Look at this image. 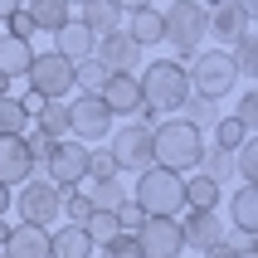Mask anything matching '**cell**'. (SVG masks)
Instances as JSON below:
<instances>
[{"label": "cell", "instance_id": "8992f818", "mask_svg": "<svg viewBox=\"0 0 258 258\" xmlns=\"http://www.w3.org/2000/svg\"><path fill=\"white\" fill-rule=\"evenodd\" d=\"M10 210H20L25 224H44V229H54L58 215H63V205H58V185L49 180V175H29L25 185H20V195L10 200Z\"/></svg>", "mask_w": 258, "mask_h": 258}, {"label": "cell", "instance_id": "cb8c5ba5", "mask_svg": "<svg viewBox=\"0 0 258 258\" xmlns=\"http://www.w3.org/2000/svg\"><path fill=\"white\" fill-rule=\"evenodd\" d=\"M127 15H132V20H127V34L142 44V49H156L161 34H166V29H161V10H156V5H142V10H127Z\"/></svg>", "mask_w": 258, "mask_h": 258}, {"label": "cell", "instance_id": "2e32d148", "mask_svg": "<svg viewBox=\"0 0 258 258\" xmlns=\"http://www.w3.org/2000/svg\"><path fill=\"white\" fill-rule=\"evenodd\" d=\"M5 258H49V229L44 224H10V239H5Z\"/></svg>", "mask_w": 258, "mask_h": 258}, {"label": "cell", "instance_id": "5b68a950", "mask_svg": "<svg viewBox=\"0 0 258 258\" xmlns=\"http://www.w3.org/2000/svg\"><path fill=\"white\" fill-rule=\"evenodd\" d=\"M185 73H190V88L205 98H224L239 88V69H234L229 49H195L185 58Z\"/></svg>", "mask_w": 258, "mask_h": 258}, {"label": "cell", "instance_id": "44dd1931", "mask_svg": "<svg viewBox=\"0 0 258 258\" xmlns=\"http://www.w3.org/2000/svg\"><path fill=\"white\" fill-rule=\"evenodd\" d=\"M29 127H39L44 137H69V102L63 98H44L39 107H34V112H29Z\"/></svg>", "mask_w": 258, "mask_h": 258}, {"label": "cell", "instance_id": "c3c4849f", "mask_svg": "<svg viewBox=\"0 0 258 258\" xmlns=\"http://www.w3.org/2000/svg\"><path fill=\"white\" fill-rule=\"evenodd\" d=\"M239 5H244V10H248V15H258V0H239Z\"/></svg>", "mask_w": 258, "mask_h": 258}, {"label": "cell", "instance_id": "60d3db41", "mask_svg": "<svg viewBox=\"0 0 258 258\" xmlns=\"http://www.w3.org/2000/svg\"><path fill=\"white\" fill-rule=\"evenodd\" d=\"M200 253H205V258H234V253H239V248H234V244H229V239H224V234H219L215 244H205V248H200Z\"/></svg>", "mask_w": 258, "mask_h": 258}, {"label": "cell", "instance_id": "8fae6325", "mask_svg": "<svg viewBox=\"0 0 258 258\" xmlns=\"http://www.w3.org/2000/svg\"><path fill=\"white\" fill-rule=\"evenodd\" d=\"M107 151H112L117 171H142V166H151V127L146 122L112 127L107 132Z\"/></svg>", "mask_w": 258, "mask_h": 258}, {"label": "cell", "instance_id": "d6a6232c", "mask_svg": "<svg viewBox=\"0 0 258 258\" xmlns=\"http://www.w3.org/2000/svg\"><path fill=\"white\" fill-rule=\"evenodd\" d=\"M234 175H239V180H258V142H253V132L234 146Z\"/></svg>", "mask_w": 258, "mask_h": 258}, {"label": "cell", "instance_id": "8d00e7d4", "mask_svg": "<svg viewBox=\"0 0 258 258\" xmlns=\"http://www.w3.org/2000/svg\"><path fill=\"white\" fill-rule=\"evenodd\" d=\"M244 137H248V127L239 122V117H219V122H215V146H229V151H234Z\"/></svg>", "mask_w": 258, "mask_h": 258}, {"label": "cell", "instance_id": "ab89813d", "mask_svg": "<svg viewBox=\"0 0 258 258\" xmlns=\"http://www.w3.org/2000/svg\"><path fill=\"white\" fill-rule=\"evenodd\" d=\"M142 219H146V210H142L137 200H122V205H117V224H122L127 234H137V224H142Z\"/></svg>", "mask_w": 258, "mask_h": 258}, {"label": "cell", "instance_id": "7bdbcfd3", "mask_svg": "<svg viewBox=\"0 0 258 258\" xmlns=\"http://www.w3.org/2000/svg\"><path fill=\"white\" fill-rule=\"evenodd\" d=\"M122 10H142V5H156V0H117Z\"/></svg>", "mask_w": 258, "mask_h": 258}, {"label": "cell", "instance_id": "d4e9b609", "mask_svg": "<svg viewBox=\"0 0 258 258\" xmlns=\"http://www.w3.org/2000/svg\"><path fill=\"white\" fill-rule=\"evenodd\" d=\"M29 58H34V44H29V39L0 34V73H5V78H25Z\"/></svg>", "mask_w": 258, "mask_h": 258}, {"label": "cell", "instance_id": "3957f363", "mask_svg": "<svg viewBox=\"0 0 258 258\" xmlns=\"http://www.w3.org/2000/svg\"><path fill=\"white\" fill-rule=\"evenodd\" d=\"M161 44H171L180 58H190L200 49V39L210 34V5L200 0H171V10H161Z\"/></svg>", "mask_w": 258, "mask_h": 258}, {"label": "cell", "instance_id": "ac0fdd59", "mask_svg": "<svg viewBox=\"0 0 258 258\" xmlns=\"http://www.w3.org/2000/svg\"><path fill=\"white\" fill-rule=\"evenodd\" d=\"M93 44H98V34L73 15V20H63V25L54 29V49L58 54H69V58H83V54H93Z\"/></svg>", "mask_w": 258, "mask_h": 258}, {"label": "cell", "instance_id": "d6986e66", "mask_svg": "<svg viewBox=\"0 0 258 258\" xmlns=\"http://www.w3.org/2000/svg\"><path fill=\"white\" fill-rule=\"evenodd\" d=\"M180 234H185V248H205V244H215L219 234H224V224H219L215 210H190L180 219Z\"/></svg>", "mask_w": 258, "mask_h": 258}, {"label": "cell", "instance_id": "7402d4cb", "mask_svg": "<svg viewBox=\"0 0 258 258\" xmlns=\"http://www.w3.org/2000/svg\"><path fill=\"white\" fill-rule=\"evenodd\" d=\"M229 215H234V229H244V234L258 229V180H239V190L229 200Z\"/></svg>", "mask_w": 258, "mask_h": 258}, {"label": "cell", "instance_id": "83f0119b", "mask_svg": "<svg viewBox=\"0 0 258 258\" xmlns=\"http://www.w3.org/2000/svg\"><path fill=\"white\" fill-rule=\"evenodd\" d=\"M83 234L93 239V248H102L107 239H117V234H122L117 210H98V205H93V210H88V219H83Z\"/></svg>", "mask_w": 258, "mask_h": 258}, {"label": "cell", "instance_id": "5bb4252c", "mask_svg": "<svg viewBox=\"0 0 258 258\" xmlns=\"http://www.w3.org/2000/svg\"><path fill=\"white\" fill-rule=\"evenodd\" d=\"M244 29H253V15H248L239 0H215V5H210V34H215L219 44H234Z\"/></svg>", "mask_w": 258, "mask_h": 258}, {"label": "cell", "instance_id": "f1b7e54d", "mask_svg": "<svg viewBox=\"0 0 258 258\" xmlns=\"http://www.w3.org/2000/svg\"><path fill=\"white\" fill-rule=\"evenodd\" d=\"M180 112H185V122H195V127H215L219 122V98H205V93H195V88H190L185 93V102H180Z\"/></svg>", "mask_w": 258, "mask_h": 258}, {"label": "cell", "instance_id": "74e56055", "mask_svg": "<svg viewBox=\"0 0 258 258\" xmlns=\"http://www.w3.org/2000/svg\"><path fill=\"white\" fill-rule=\"evenodd\" d=\"M102 258H142V248H137V234H117V239H107L102 244Z\"/></svg>", "mask_w": 258, "mask_h": 258}, {"label": "cell", "instance_id": "9a60e30c", "mask_svg": "<svg viewBox=\"0 0 258 258\" xmlns=\"http://www.w3.org/2000/svg\"><path fill=\"white\" fill-rule=\"evenodd\" d=\"M98 98L112 107V117H132L142 107V83H137V73H107V83H102Z\"/></svg>", "mask_w": 258, "mask_h": 258}, {"label": "cell", "instance_id": "277c9868", "mask_svg": "<svg viewBox=\"0 0 258 258\" xmlns=\"http://www.w3.org/2000/svg\"><path fill=\"white\" fill-rule=\"evenodd\" d=\"M132 200L142 205L146 215H180L185 210V185H180V171L171 166H142L137 171V195Z\"/></svg>", "mask_w": 258, "mask_h": 258}, {"label": "cell", "instance_id": "7dc6e473", "mask_svg": "<svg viewBox=\"0 0 258 258\" xmlns=\"http://www.w3.org/2000/svg\"><path fill=\"white\" fill-rule=\"evenodd\" d=\"M10 83H15V78H5V73H0V98H5V93H10Z\"/></svg>", "mask_w": 258, "mask_h": 258}, {"label": "cell", "instance_id": "ba28073f", "mask_svg": "<svg viewBox=\"0 0 258 258\" xmlns=\"http://www.w3.org/2000/svg\"><path fill=\"white\" fill-rule=\"evenodd\" d=\"M34 175H49L54 185H83V180H88V142H78V137H58V142L49 146V156L39 161Z\"/></svg>", "mask_w": 258, "mask_h": 258}, {"label": "cell", "instance_id": "816d5d0a", "mask_svg": "<svg viewBox=\"0 0 258 258\" xmlns=\"http://www.w3.org/2000/svg\"><path fill=\"white\" fill-rule=\"evenodd\" d=\"M175 258H185V253H175Z\"/></svg>", "mask_w": 258, "mask_h": 258}, {"label": "cell", "instance_id": "484cf974", "mask_svg": "<svg viewBox=\"0 0 258 258\" xmlns=\"http://www.w3.org/2000/svg\"><path fill=\"white\" fill-rule=\"evenodd\" d=\"M107 63H102L98 54H83L73 58V93H102V83H107Z\"/></svg>", "mask_w": 258, "mask_h": 258}, {"label": "cell", "instance_id": "e575fe53", "mask_svg": "<svg viewBox=\"0 0 258 258\" xmlns=\"http://www.w3.org/2000/svg\"><path fill=\"white\" fill-rule=\"evenodd\" d=\"M102 175H117V161H112V151L107 146H88V180H102Z\"/></svg>", "mask_w": 258, "mask_h": 258}, {"label": "cell", "instance_id": "f546056e", "mask_svg": "<svg viewBox=\"0 0 258 258\" xmlns=\"http://www.w3.org/2000/svg\"><path fill=\"white\" fill-rule=\"evenodd\" d=\"M195 171H205L210 180H219V185H224V180H234V151H229V146H205Z\"/></svg>", "mask_w": 258, "mask_h": 258}, {"label": "cell", "instance_id": "bcb514c9", "mask_svg": "<svg viewBox=\"0 0 258 258\" xmlns=\"http://www.w3.org/2000/svg\"><path fill=\"white\" fill-rule=\"evenodd\" d=\"M5 239H10V219L0 215V244H5Z\"/></svg>", "mask_w": 258, "mask_h": 258}, {"label": "cell", "instance_id": "4dcf8cb0", "mask_svg": "<svg viewBox=\"0 0 258 258\" xmlns=\"http://www.w3.org/2000/svg\"><path fill=\"white\" fill-rule=\"evenodd\" d=\"M88 200L98 205V210H117L122 200H132V195H127V185H122V171H117V175H102V180H93Z\"/></svg>", "mask_w": 258, "mask_h": 258}, {"label": "cell", "instance_id": "52a82bcc", "mask_svg": "<svg viewBox=\"0 0 258 258\" xmlns=\"http://www.w3.org/2000/svg\"><path fill=\"white\" fill-rule=\"evenodd\" d=\"M25 78H29V88H34L39 98H69L73 93V58L58 54V49H44V54L34 49Z\"/></svg>", "mask_w": 258, "mask_h": 258}, {"label": "cell", "instance_id": "6da1fadb", "mask_svg": "<svg viewBox=\"0 0 258 258\" xmlns=\"http://www.w3.org/2000/svg\"><path fill=\"white\" fill-rule=\"evenodd\" d=\"M200 151H205V132L185 117H161L151 127V161L156 166H171V171H195L200 166Z\"/></svg>", "mask_w": 258, "mask_h": 258}, {"label": "cell", "instance_id": "603a6c76", "mask_svg": "<svg viewBox=\"0 0 258 258\" xmlns=\"http://www.w3.org/2000/svg\"><path fill=\"white\" fill-rule=\"evenodd\" d=\"M180 185H185V210H219V180H210L205 171L195 175H180Z\"/></svg>", "mask_w": 258, "mask_h": 258}, {"label": "cell", "instance_id": "d590c367", "mask_svg": "<svg viewBox=\"0 0 258 258\" xmlns=\"http://www.w3.org/2000/svg\"><path fill=\"white\" fill-rule=\"evenodd\" d=\"M5 34H15V39H29V44H34L39 25H34V15L20 5V10H10V15H5Z\"/></svg>", "mask_w": 258, "mask_h": 258}, {"label": "cell", "instance_id": "7c38bea8", "mask_svg": "<svg viewBox=\"0 0 258 258\" xmlns=\"http://www.w3.org/2000/svg\"><path fill=\"white\" fill-rule=\"evenodd\" d=\"M93 54L107 63L112 73H137L142 69V44L132 39L127 29H112V34H98V44H93Z\"/></svg>", "mask_w": 258, "mask_h": 258}, {"label": "cell", "instance_id": "9c48e42d", "mask_svg": "<svg viewBox=\"0 0 258 258\" xmlns=\"http://www.w3.org/2000/svg\"><path fill=\"white\" fill-rule=\"evenodd\" d=\"M117 127L112 107L98 98V93H78V98L69 102V137H78V142H107V132Z\"/></svg>", "mask_w": 258, "mask_h": 258}, {"label": "cell", "instance_id": "f35d334b", "mask_svg": "<svg viewBox=\"0 0 258 258\" xmlns=\"http://www.w3.org/2000/svg\"><path fill=\"white\" fill-rule=\"evenodd\" d=\"M234 117H239L248 132L258 127V93H253V88H244V93H239V112H234Z\"/></svg>", "mask_w": 258, "mask_h": 258}, {"label": "cell", "instance_id": "f6af8a7d", "mask_svg": "<svg viewBox=\"0 0 258 258\" xmlns=\"http://www.w3.org/2000/svg\"><path fill=\"white\" fill-rule=\"evenodd\" d=\"M234 258H258V248H253V244H244V248H239Z\"/></svg>", "mask_w": 258, "mask_h": 258}, {"label": "cell", "instance_id": "4fadbf2b", "mask_svg": "<svg viewBox=\"0 0 258 258\" xmlns=\"http://www.w3.org/2000/svg\"><path fill=\"white\" fill-rule=\"evenodd\" d=\"M29 175H34V156L25 146V132H0V180L15 190V185H25Z\"/></svg>", "mask_w": 258, "mask_h": 258}, {"label": "cell", "instance_id": "ffe728a7", "mask_svg": "<svg viewBox=\"0 0 258 258\" xmlns=\"http://www.w3.org/2000/svg\"><path fill=\"white\" fill-rule=\"evenodd\" d=\"M49 258H93V239L83 234V224L49 229Z\"/></svg>", "mask_w": 258, "mask_h": 258}, {"label": "cell", "instance_id": "681fc988", "mask_svg": "<svg viewBox=\"0 0 258 258\" xmlns=\"http://www.w3.org/2000/svg\"><path fill=\"white\" fill-rule=\"evenodd\" d=\"M200 5H215V0H200Z\"/></svg>", "mask_w": 258, "mask_h": 258}, {"label": "cell", "instance_id": "836d02e7", "mask_svg": "<svg viewBox=\"0 0 258 258\" xmlns=\"http://www.w3.org/2000/svg\"><path fill=\"white\" fill-rule=\"evenodd\" d=\"M25 127H29V107L5 93V98H0V132H25Z\"/></svg>", "mask_w": 258, "mask_h": 258}, {"label": "cell", "instance_id": "7a4b0ae2", "mask_svg": "<svg viewBox=\"0 0 258 258\" xmlns=\"http://www.w3.org/2000/svg\"><path fill=\"white\" fill-rule=\"evenodd\" d=\"M137 83H142V102L166 117V112H180V102H185V93H190V73H185L180 58H151V63L137 73Z\"/></svg>", "mask_w": 258, "mask_h": 258}, {"label": "cell", "instance_id": "b9f144b4", "mask_svg": "<svg viewBox=\"0 0 258 258\" xmlns=\"http://www.w3.org/2000/svg\"><path fill=\"white\" fill-rule=\"evenodd\" d=\"M10 200H15V195H10V185L0 180V215H10Z\"/></svg>", "mask_w": 258, "mask_h": 258}, {"label": "cell", "instance_id": "30bf717a", "mask_svg": "<svg viewBox=\"0 0 258 258\" xmlns=\"http://www.w3.org/2000/svg\"><path fill=\"white\" fill-rule=\"evenodd\" d=\"M137 248H142V258H175V253H185L180 219L175 215H146L142 224H137Z\"/></svg>", "mask_w": 258, "mask_h": 258}, {"label": "cell", "instance_id": "ee69618b", "mask_svg": "<svg viewBox=\"0 0 258 258\" xmlns=\"http://www.w3.org/2000/svg\"><path fill=\"white\" fill-rule=\"evenodd\" d=\"M20 5H25V0H0V20H5L10 10H20Z\"/></svg>", "mask_w": 258, "mask_h": 258}, {"label": "cell", "instance_id": "4316f807", "mask_svg": "<svg viewBox=\"0 0 258 258\" xmlns=\"http://www.w3.org/2000/svg\"><path fill=\"white\" fill-rule=\"evenodd\" d=\"M25 10L34 15V25H39L44 34H54L63 20H73V5H69V0H29Z\"/></svg>", "mask_w": 258, "mask_h": 258}, {"label": "cell", "instance_id": "e0dca14e", "mask_svg": "<svg viewBox=\"0 0 258 258\" xmlns=\"http://www.w3.org/2000/svg\"><path fill=\"white\" fill-rule=\"evenodd\" d=\"M73 10H78V20H83L93 34H112V29H122V5H117V0H78Z\"/></svg>", "mask_w": 258, "mask_h": 258}, {"label": "cell", "instance_id": "1f68e13d", "mask_svg": "<svg viewBox=\"0 0 258 258\" xmlns=\"http://www.w3.org/2000/svg\"><path fill=\"white\" fill-rule=\"evenodd\" d=\"M229 58H234V69H239V78H253L258 73V39H253V29H244V34L234 39Z\"/></svg>", "mask_w": 258, "mask_h": 258}, {"label": "cell", "instance_id": "f907efd6", "mask_svg": "<svg viewBox=\"0 0 258 258\" xmlns=\"http://www.w3.org/2000/svg\"><path fill=\"white\" fill-rule=\"evenodd\" d=\"M69 5H78V0H69Z\"/></svg>", "mask_w": 258, "mask_h": 258}]
</instances>
